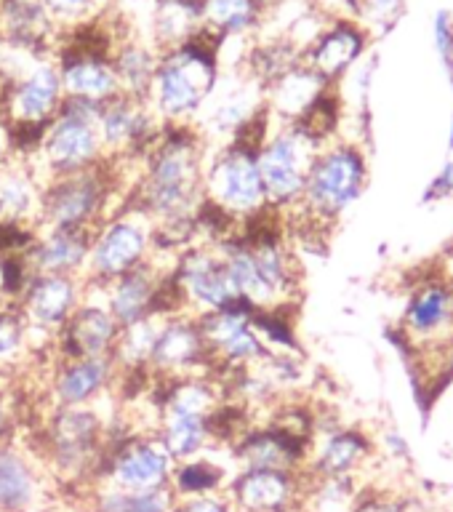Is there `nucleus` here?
Returning a JSON list of instances; mask_svg holds the SVG:
<instances>
[{
	"label": "nucleus",
	"mask_w": 453,
	"mask_h": 512,
	"mask_svg": "<svg viewBox=\"0 0 453 512\" xmlns=\"http://www.w3.org/2000/svg\"><path fill=\"white\" fill-rule=\"evenodd\" d=\"M435 48H438L443 67H446L453 80V19L448 11H440L435 16Z\"/></svg>",
	"instance_id": "obj_37"
},
{
	"label": "nucleus",
	"mask_w": 453,
	"mask_h": 512,
	"mask_svg": "<svg viewBox=\"0 0 453 512\" xmlns=\"http://www.w3.org/2000/svg\"><path fill=\"white\" fill-rule=\"evenodd\" d=\"M363 48H366V32L360 30L355 22L339 19L312 40L302 64H307L318 78H323L331 86L350 70L355 59L363 54Z\"/></svg>",
	"instance_id": "obj_24"
},
{
	"label": "nucleus",
	"mask_w": 453,
	"mask_h": 512,
	"mask_svg": "<svg viewBox=\"0 0 453 512\" xmlns=\"http://www.w3.org/2000/svg\"><path fill=\"white\" fill-rule=\"evenodd\" d=\"M120 336V323L112 318L110 307L104 302L102 286H88L86 299L80 302L67 326L56 334V358H99L112 355Z\"/></svg>",
	"instance_id": "obj_15"
},
{
	"label": "nucleus",
	"mask_w": 453,
	"mask_h": 512,
	"mask_svg": "<svg viewBox=\"0 0 453 512\" xmlns=\"http://www.w3.org/2000/svg\"><path fill=\"white\" fill-rule=\"evenodd\" d=\"M176 462L160 443L155 430L112 435L96 483L126 491H160L171 486Z\"/></svg>",
	"instance_id": "obj_10"
},
{
	"label": "nucleus",
	"mask_w": 453,
	"mask_h": 512,
	"mask_svg": "<svg viewBox=\"0 0 453 512\" xmlns=\"http://www.w3.org/2000/svg\"><path fill=\"white\" fill-rule=\"evenodd\" d=\"M350 8L371 22H392L400 11V0H350Z\"/></svg>",
	"instance_id": "obj_39"
},
{
	"label": "nucleus",
	"mask_w": 453,
	"mask_h": 512,
	"mask_svg": "<svg viewBox=\"0 0 453 512\" xmlns=\"http://www.w3.org/2000/svg\"><path fill=\"white\" fill-rule=\"evenodd\" d=\"M307 472L291 470H235L227 499L235 512H288L299 510Z\"/></svg>",
	"instance_id": "obj_19"
},
{
	"label": "nucleus",
	"mask_w": 453,
	"mask_h": 512,
	"mask_svg": "<svg viewBox=\"0 0 453 512\" xmlns=\"http://www.w3.org/2000/svg\"><path fill=\"white\" fill-rule=\"evenodd\" d=\"M262 19L254 0H203V27L216 38H243Z\"/></svg>",
	"instance_id": "obj_33"
},
{
	"label": "nucleus",
	"mask_w": 453,
	"mask_h": 512,
	"mask_svg": "<svg viewBox=\"0 0 453 512\" xmlns=\"http://www.w3.org/2000/svg\"><path fill=\"white\" fill-rule=\"evenodd\" d=\"M328 83L318 78L307 64H294L291 70L283 72L278 80L270 83V94H267V107H270L272 118H280L283 123H294L310 110L312 102L318 99Z\"/></svg>",
	"instance_id": "obj_29"
},
{
	"label": "nucleus",
	"mask_w": 453,
	"mask_h": 512,
	"mask_svg": "<svg viewBox=\"0 0 453 512\" xmlns=\"http://www.w3.org/2000/svg\"><path fill=\"white\" fill-rule=\"evenodd\" d=\"M254 3H256V6H259V8H262V11H264V8H267V6H272V3H278V0H254Z\"/></svg>",
	"instance_id": "obj_47"
},
{
	"label": "nucleus",
	"mask_w": 453,
	"mask_h": 512,
	"mask_svg": "<svg viewBox=\"0 0 453 512\" xmlns=\"http://www.w3.org/2000/svg\"><path fill=\"white\" fill-rule=\"evenodd\" d=\"M99 112L102 104L64 99L59 115L43 131L38 150L30 155L46 182L54 176L78 174L107 160L99 136Z\"/></svg>",
	"instance_id": "obj_6"
},
{
	"label": "nucleus",
	"mask_w": 453,
	"mask_h": 512,
	"mask_svg": "<svg viewBox=\"0 0 453 512\" xmlns=\"http://www.w3.org/2000/svg\"><path fill=\"white\" fill-rule=\"evenodd\" d=\"M110 430L112 419L102 411V400L94 406L51 408L43 422V448L35 456L59 480H91L94 486Z\"/></svg>",
	"instance_id": "obj_3"
},
{
	"label": "nucleus",
	"mask_w": 453,
	"mask_h": 512,
	"mask_svg": "<svg viewBox=\"0 0 453 512\" xmlns=\"http://www.w3.org/2000/svg\"><path fill=\"white\" fill-rule=\"evenodd\" d=\"M0 30L8 46L40 56L59 27L43 6V0H0Z\"/></svg>",
	"instance_id": "obj_25"
},
{
	"label": "nucleus",
	"mask_w": 453,
	"mask_h": 512,
	"mask_svg": "<svg viewBox=\"0 0 453 512\" xmlns=\"http://www.w3.org/2000/svg\"><path fill=\"white\" fill-rule=\"evenodd\" d=\"M288 512H299V510H288Z\"/></svg>",
	"instance_id": "obj_50"
},
{
	"label": "nucleus",
	"mask_w": 453,
	"mask_h": 512,
	"mask_svg": "<svg viewBox=\"0 0 453 512\" xmlns=\"http://www.w3.org/2000/svg\"><path fill=\"white\" fill-rule=\"evenodd\" d=\"M382 446L392 462H408V456H411V448H408L406 438H403V435L395 430H390L387 435H384Z\"/></svg>",
	"instance_id": "obj_42"
},
{
	"label": "nucleus",
	"mask_w": 453,
	"mask_h": 512,
	"mask_svg": "<svg viewBox=\"0 0 453 512\" xmlns=\"http://www.w3.org/2000/svg\"><path fill=\"white\" fill-rule=\"evenodd\" d=\"M453 195V160H448L446 166L440 168L435 179L430 182L427 192H424V203H435V200L451 198Z\"/></svg>",
	"instance_id": "obj_41"
},
{
	"label": "nucleus",
	"mask_w": 453,
	"mask_h": 512,
	"mask_svg": "<svg viewBox=\"0 0 453 512\" xmlns=\"http://www.w3.org/2000/svg\"><path fill=\"white\" fill-rule=\"evenodd\" d=\"M46 467L19 443L0 446V512H40L46 502Z\"/></svg>",
	"instance_id": "obj_21"
},
{
	"label": "nucleus",
	"mask_w": 453,
	"mask_h": 512,
	"mask_svg": "<svg viewBox=\"0 0 453 512\" xmlns=\"http://www.w3.org/2000/svg\"><path fill=\"white\" fill-rule=\"evenodd\" d=\"M398 350L416 358L422 382L453 374V288L435 272L408 294L395 326Z\"/></svg>",
	"instance_id": "obj_2"
},
{
	"label": "nucleus",
	"mask_w": 453,
	"mask_h": 512,
	"mask_svg": "<svg viewBox=\"0 0 453 512\" xmlns=\"http://www.w3.org/2000/svg\"><path fill=\"white\" fill-rule=\"evenodd\" d=\"M118 382L112 355L99 358H56L48 368V403L51 408L94 406Z\"/></svg>",
	"instance_id": "obj_16"
},
{
	"label": "nucleus",
	"mask_w": 453,
	"mask_h": 512,
	"mask_svg": "<svg viewBox=\"0 0 453 512\" xmlns=\"http://www.w3.org/2000/svg\"><path fill=\"white\" fill-rule=\"evenodd\" d=\"M27 352V323L16 307H0V368L11 366Z\"/></svg>",
	"instance_id": "obj_34"
},
{
	"label": "nucleus",
	"mask_w": 453,
	"mask_h": 512,
	"mask_svg": "<svg viewBox=\"0 0 453 512\" xmlns=\"http://www.w3.org/2000/svg\"><path fill=\"white\" fill-rule=\"evenodd\" d=\"M62 75L54 59L38 56L16 75L0 96V115L8 120L11 134H14V147L22 144V139L30 142V152L24 158H30L38 150L43 131L48 123L59 115L64 104Z\"/></svg>",
	"instance_id": "obj_9"
},
{
	"label": "nucleus",
	"mask_w": 453,
	"mask_h": 512,
	"mask_svg": "<svg viewBox=\"0 0 453 512\" xmlns=\"http://www.w3.org/2000/svg\"><path fill=\"white\" fill-rule=\"evenodd\" d=\"M110 59L112 70L118 75L120 94L147 102L152 78H155L160 62L158 48L152 46L144 35H134V38H123L120 43H115Z\"/></svg>",
	"instance_id": "obj_28"
},
{
	"label": "nucleus",
	"mask_w": 453,
	"mask_h": 512,
	"mask_svg": "<svg viewBox=\"0 0 453 512\" xmlns=\"http://www.w3.org/2000/svg\"><path fill=\"white\" fill-rule=\"evenodd\" d=\"M222 448H211L206 454L192 456L187 462H176L171 472V491L176 499H190V496L224 494L230 486L235 467L219 459Z\"/></svg>",
	"instance_id": "obj_30"
},
{
	"label": "nucleus",
	"mask_w": 453,
	"mask_h": 512,
	"mask_svg": "<svg viewBox=\"0 0 453 512\" xmlns=\"http://www.w3.org/2000/svg\"><path fill=\"white\" fill-rule=\"evenodd\" d=\"M163 128L166 126L155 115L150 102L131 96H115L112 102L102 104L99 112V136L110 160L139 163Z\"/></svg>",
	"instance_id": "obj_14"
},
{
	"label": "nucleus",
	"mask_w": 453,
	"mask_h": 512,
	"mask_svg": "<svg viewBox=\"0 0 453 512\" xmlns=\"http://www.w3.org/2000/svg\"><path fill=\"white\" fill-rule=\"evenodd\" d=\"M110 0H43V6L56 22V27H83L102 14Z\"/></svg>",
	"instance_id": "obj_35"
},
{
	"label": "nucleus",
	"mask_w": 453,
	"mask_h": 512,
	"mask_svg": "<svg viewBox=\"0 0 453 512\" xmlns=\"http://www.w3.org/2000/svg\"><path fill=\"white\" fill-rule=\"evenodd\" d=\"M435 275L453 288V243L435 259Z\"/></svg>",
	"instance_id": "obj_44"
},
{
	"label": "nucleus",
	"mask_w": 453,
	"mask_h": 512,
	"mask_svg": "<svg viewBox=\"0 0 453 512\" xmlns=\"http://www.w3.org/2000/svg\"><path fill=\"white\" fill-rule=\"evenodd\" d=\"M16 155L14 147V134H11V126H8V120L0 115V166L11 160Z\"/></svg>",
	"instance_id": "obj_43"
},
{
	"label": "nucleus",
	"mask_w": 453,
	"mask_h": 512,
	"mask_svg": "<svg viewBox=\"0 0 453 512\" xmlns=\"http://www.w3.org/2000/svg\"><path fill=\"white\" fill-rule=\"evenodd\" d=\"M147 368L155 379H182V376H214L216 379L214 355L208 350L198 315L179 312L163 320Z\"/></svg>",
	"instance_id": "obj_13"
},
{
	"label": "nucleus",
	"mask_w": 453,
	"mask_h": 512,
	"mask_svg": "<svg viewBox=\"0 0 453 512\" xmlns=\"http://www.w3.org/2000/svg\"><path fill=\"white\" fill-rule=\"evenodd\" d=\"M144 38L163 51L182 46L203 30V0H152Z\"/></svg>",
	"instance_id": "obj_26"
},
{
	"label": "nucleus",
	"mask_w": 453,
	"mask_h": 512,
	"mask_svg": "<svg viewBox=\"0 0 453 512\" xmlns=\"http://www.w3.org/2000/svg\"><path fill=\"white\" fill-rule=\"evenodd\" d=\"M115 3H120L123 8H136V6H150L152 0H115Z\"/></svg>",
	"instance_id": "obj_46"
},
{
	"label": "nucleus",
	"mask_w": 453,
	"mask_h": 512,
	"mask_svg": "<svg viewBox=\"0 0 453 512\" xmlns=\"http://www.w3.org/2000/svg\"><path fill=\"white\" fill-rule=\"evenodd\" d=\"M224 40L206 27L182 46L160 54L147 102L163 126H192L219 83V48Z\"/></svg>",
	"instance_id": "obj_1"
},
{
	"label": "nucleus",
	"mask_w": 453,
	"mask_h": 512,
	"mask_svg": "<svg viewBox=\"0 0 453 512\" xmlns=\"http://www.w3.org/2000/svg\"><path fill=\"white\" fill-rule=\"evenodd\" d=\"M155 435L166 446L174 462H187L192 456L211 451V424L206 414H192V411H176V408H160Z\"/></svg>",
	"instance_id": "obj_27"
},
{
	"label": "nucleus",
	"mask_w": 453,
	"mask_h": 512,
	"mask_svg": "<svg viewBox=\"0 0 453 512\" xmlns=\"http://www.w3.org/2000/svg\"><path fill=\"white\" fill-rule=\"evenodd\" d=\"M408 502L403 496H395L390 491H374V488H360L358 502L352 512H408Z\"/></svg>",
	"instance_id": "obj_36"
},
{
	"label": "nucleus",
	"mask_w": 453,
	"mask_h": 512,
	"mask_svg": "<svg viewBox=\"0 0 453 512\" xmlns=\"http://www.w3.org/2000/svg\"><path fill=\"white\" fill-rule=\"evenodd\" d=\"M203 192L211 206L243 224L270 208L259 171V150L240 142L208 147L203 168Z\"/></svg>",
	"instance_id": "obj_7"
},
{
	"label": "nucleus",
	"mask_w": 453,
	"mask_h": 512,
	"mask_svg": "<svg viewBox=\"0 0 453 512\" xmlns=\"http://www.w3.org/2000/svg\"><path fill=\"white\" fill-rule=\"evenodd\" d=\"M0 371H3V368H0Z\"/></svg>",
	"instance_id": "obj_51"
},
{
	"label": "nucleus",
	"mask_w": 453,
	"mask_h": 512,
	"mask_svg": "<svg viewBox=\"0 0 453 512\" xmlns=\"http://www.w3.org/2000/svg\"><path fill=\"white\" fill-rule=\"evenodd\" d=\"M155 254V224L139 208L123 206L107 216L94 232L88 246L83 280L88 286H110L112 280L142 267Z\"/></svg>",
	"instance_id": "obj_8"
},
{
	"label": "nucleus",
	"mask_w": 453,
	"mask_h": 512,
	"mask_svg": "<svg viewBox=\"0 0 453 512\" xmlns=\"http://www.w3.org/2000/svg\"><path fill=\"white\" fill-rule=\"evenodd\" d=\"M91 232L86 230H35L24 259L35 275H80L86 270Z\"/></svg>",
	"instance_id": "obj_23"
},
{
	"label": "nucleus",
	"mask_w": 453,
	"mask_h": 512,
	"mask_svg": "<svg viewBox=\"0 0 453 512\" xmlns=\"http://www.w3.org/2000/svg\"><path fill=\"white\" fill-rule=\"evenodd\" d=\"M176 496L171 488L160 491H126V488L94 483L88 491V512H174Z\"/></svg>",
	"instance_id": "obj_31"
},
{
	"label": "nucleus",
	"mask_w": 453,
	"mask_h": 512,
	"mask_svg": "<svg viewBox=\"0 0 453 512\" xmlns=\"http://www.w3.org/2000/svg\"><path fill=\"white\" fill-rule=\"evenodd\" d=\"M320 147L291 123L272 128L267 142L259 150V171H262L264 190L272 208L291 211L299 206L310 168L318 158Z\"/></svg>",
	"instance_id": "obj_11"
},
{
	"label": "nucleus",
	"mask_w": 453,
	"mask_h": 512,
	"mask_svg": "<svg viewBox=\"0 0 453 512\" xmlns=\"http://www.w3.org/2000/svg\"><path fill=\"white\" fill-rule=\"evenodd\" d=\"M448 150H453V112H451V131H448Z\"/></svg>",
	"instance_id": "obj_48"
},
{
	"label": "nucleus",
	"mask_w": 453,
	"mask_h": 512,
	"mask_svg": "<svg viewBox=\"0 0 453 512\" xmlns=\"http://www.w3.org/2000/svg\"><path fill=\"white\" fill-rule=\"evenodd\" d=\"M174 283L182 296L184 312L190 315H208L246 302L240 299L216 243H192L184 248L174 262Z\"/></svg>",
	"instance_id": "obj_12"
},
{
	"label": "nucleus",
	"mask_w": 453,
	"mask_h": 512,
	"mask_svg": "<svg viewBox=\"0 0 453 512\" xmlns=\"http://www.w3.org/2000/svg\"><path fill=\"white\" fill-rule=\"evenodd\" d=\"M86 299V280L80 275H35L19 296L16 310L24 323L46 334H59Z\"/></svg>",
	"instance_id": "obj_17"
},
{
	"label": "nucleus",
	"mask_w": 453,
	"mask_h": 512,
	"mask_svg": "<svg viewBox=\"0 0 453 512\" xmlns=\"http://www.w3.org/2000/svg\"><path fill=\"white\" fill-rule=\"evenodd\" d=\"M123 182L118 179L115 160L78 174L54 176L43 187L38 230H86L94 232L99 224L128 203Z\"/></svg>",
	"instance_id": "obj_4"
},
{
	"label": "nucleus",
	"mask_w": 453,
	"mask_h": 512,
	"mask_svg": "<svg viewBox=\"0 0 453 512\" xmlns=\"http://www.w3.org/2000/svg\"><path fill=\"white\" fill-rule=\"evenodd\" d=\"M163 315H150V318L136 320L131 326L120 328L118 344L112 350V360L118 371H150V355L158 342L160 328H163Z\"/></svg>",
	"instance_id": "obj_32"
},
{
	"label": "nucleus",
	"mask_w": 453,
	"mask_h": 512,
	"mask_svg": "<svg viewBox=\"0 0 453 512\" xmlns=\"http://www.w3.org/2000/svg\"><path fill=\"white\" fill-rule=\"evenodd\" d=\"M448 491H451V494H453V483H451V486H448Z\"/></svg>",
	"instance_id": "obj_49"
},
{
	"label": "nucleus",
	"mask_w": 453,
	"mask_h": 512,
	"mask_svg": "<svg viewBox=\"0 0 453 512\" xmlns=\"http://www.w3.org/2000/svg\"><path fill=\"white\" fill-rule=\"evenodd\" d=\"M19 430V414H16L14 398L8 395L6 387H0V446L14 443Z\"/></svg>",
	"instance_id": "obj_40"
},
{
	"label": "nucleus",
	"mask_w": 453,
	"mask_h": 512,
	"mask_svg": "<svg viewBox=\"0 0 453 512\" xmlns=\"http://www.w3.org/2000/svg\"><path fill=\"white\" fill-rule=\"evenodd\" d=\"M46 179L30 158L14 155L0 166V230H38Z\"/></svg>",
	"instance_id": "obj_20"
},
{
	"label": "nucleus",
	"mask_w": 453,
	"mask_h": 512,
	"mask_svg": "<svg viewBox=\"0 0 453 512\" xmlns=\"http://www.w3.org/2000/svg\"><path fill=\"white\" fill-rule=\"evenodd\" d=\"M0 307H11L6 299V283H3V256H0Z\"/></svg>",
	"instance_id": "obj_45"
},
{
	"label": "nucleus",
	"mask_w": 453,
	"mask_h": 512,
	"mask_svg": "<svg viewBox=\"0 0 453 512\" xmlns=\"http://www.w3.org/2000/svg\"><path fill=\"white\" fill-rule=\"evenodd\" d=\"M368 182L366 155L358 144L334 142L318 152L312 163L299 206L286 214L299 216L304 230H328L355 200L363 195Z\"/></svg>",
	"instance_id": "obj_5"
},
{
	"label": "nucleus",
	"mask_w": 453,
	"mask_h": 512,
	"mask_svg": "<svg viewBox=\"0 0 453 512\" xmlns=\"http://www.w3.org/2000/svg\"><path fill=\"white\" fill-rule=\"evenodd\" d=\"M374 456V440L363 430L334 427L326 435H315L307 475L310 478H358V472Z\"/></svg>",
	"instance_id": "obj_22"
},
{
	"label": "nucleus",
	"mask_w": 453,
	"mask_h": 512,
	"mask_svg": "<svg viewBox=\"0 0 453 512\" xmlns=\"http://www.w3.org/2000/svg\"><path fill=\"white\" fill-rule=\"evenodd\" d=\"M174 512H235L227 494H206L190 496V499H176Z\"/></svg>",
	"instance_id": "obj_38"
},
{
	"label": "nucleus",
	"mask_w": 453,
	"mask_h": 512,
	"mask_svg": "<svg viewBox=\"0 0 453 512\" xmlns=\"http://www.w3.org/2000/svg\"><path fill=\"white\" fill-rule=\"evenodd\" d=\"M110 51L94 48L91 43L75 40L59 51L54 62L62 75V88L67 99H86L94 104H107L120 96L118 75L112 70Z\"/></svg>",
	"instance_id": "obj_18"
}]
</instances>
